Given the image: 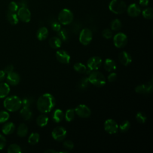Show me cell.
Here are the masks:
<instances>
[{
  "instance_id": "obj_1",
  "label": "cell",
  "mask_w": 153,
  "mask_h": 153,
  "mask_svg": "<svg viewBox=\"0 0 153 153\" xmlns=\"http://www.w3.org/2000/svg\"><path fill=\"white\" fill-rule=\"evenodd\" d=\"M56 100L54 96L50 93H45L41 96L37 100L36 106L42 113H48L54 108Z\"/></svg>"
},
{
  "instance_id": "obj_2",
  "label": "cell",
  "mask_w": 153,
  "mask_h": 153,
  "mask_svg": "<svg viewBox=\"0 0 153 153\" xmlns=\"http://www.w3.org/2000/svg\"><path fill=\"white\" fill-rule=\"evenodd\" d=\"M4 106L9 111H17L22 106V100L17 96H9L4 100Z\"/></svg>"
},
{
  "instance_id": "obj_3",
  "label": "cell",
  "mask_w": 153,
  "mask_h": 153,
  "mask_svg": "<svg viewBox=\"0 0 153 153\" xmlns=\"http://www.w3.org/2000/svg\"><path fill=\"white\" fill-rule=\"evenodd\" d=\"M89 82L96 87H103L106 84V79L104 75L100 72L93 71L90 73L88 77Z\"/></svg>"
},
{
  "instance_id": "obj_4",
  "label": "cell",
  "mask_w": 153,
  "mask_h": 153,
  "mask_svg": "<svg viewBox=\"0 0 153 153\" xmlns=\"http://www.w3.org/2000/svg\"><path fill=\"white\" fill-rule=\"evenodd\" d=\"M109 9L114 14H120L126 10L127 6L122 0H112L109 4Z\"/></svg>"
},
{
  "instance_id": "obj_5",
  "label": "cell",
  "mask_w": 153,
  "mask_h": 153,
  "mask_svg": "<svg viewBox=\"0 0 153 153\" xmlns=\"http://www.w3.org/2000/svg\"><path fill=\"white\" fill-rule=\"evenodd\" d=\"M74 19L72 12L67 8L62 10L58 15V20L60 24L66 25L70 24Z\"/></svg>"
},
{
  "instance_id": "obj_6",
  "label": "cell",
  "mask_w": 153,
  "mask_h": 153,
  "mask_svg": "<svg viewBox=\"0 0 153 153\" xmlns=\"http://www.w3.org/2000/svg\"><path fill=\"white\" fill-rule=\"evenodd\" d=\"M93 33L90 29L88 28L83 29L79 36V42L84 45H87L90 43L92 40Z\"/></svg>"
},
{
  "instance_id": "obj_7",
  "label": "cell",
  "mask_w": 153,
  "mask_h": 153,
  "mask_svg": "<svg viewBox=\"0 0 153 153\" xmlns=\"http://www.w3.org/2000/svg\"><path fill=\"white\" fill-rule=\"evenodd\" d=\"M113 42L115 46L117 48L124 47L127 43V37L126 34L119 32L115 35L113 38Z\"/></svg>"
},
{
  "instance_id": "obj_8",
  "label": "cell",
  "mask_w": 153,
  "mask_h": 153,
  "mask_svg": "<svg viewBox=\"0 0 153 153\" xmlns=\"http://www.w3.org/2000/svg\"><path fill=\"white\" fill-rule=\"evenodd\" d=\"M52 137L57 141H62L66 136L67 131L66 129L62 126H58L54 128L52 133Z\"/></svg>"
},
{
  "instance_id": "obj_9",
  "label": "cell",
  "mask_w": 153,
  "mask_h": 153,
  "mask_svg": "<svg viewBox=\"0 0 153 153\" xmlns=\"http://www.w3.org/2000/svg\"><path fill=\"white\" fill-rule=\"evenodd\" d=\"M118 127L117 122L112 119H108L104 123L105 130L111 134L117 133L118 130Z\"/></svg>"
},
{
  "instance_id": "obj_10",
  "label": "cell",
  "mask_w": 153,
  "mask_h": 153,
  "mask_svg": "<svg viewBox=\"0 0 153 153\" xmlns=\"http://www.w3.org/2000/svg\"><path fill=\"white\" fill-rule=\"evenodd\" d=\"M102 59L99 56H93L90 57L87 62V65L91 71L97 70L101 66Z\"/></svg>"
},
{
  "instance_id": "obj_11",
  "label": "cell",
  "mask_w": 153,
  "mask_h": 153,
  "mask_svg": "<svg viewBox=\"0 0 153 153\" xmlns=\"http://www.w3.org/2000/svg\"><path fill=\"white\" fill-rule=\"evenodd\" d=\"M17 14L19 19L23 22L27 23L30 20L31 14L27 7H20L17 10Z\"/></svg>"
},
{
  "instance_id": "obj_12",
  "label": "cell",
  "mask_w": 153,
  "mask_h": 153,
  "mask_svg": "<svg viewBox=\"0 0 153 153\" xmlns=\"http://www.w3.org/2000/svg\"><path fill=\"white\" fill-rule=\"evenodd\" d=\"M75 112L81 118H88L91 115L90 109L85 105H79L74 109Z\"/></svg>"
},
{
  "instance_id": "obj_13",
  "label": "cell",
  "mask_w": 153,
  "mask_h": 153,
  "mask_svg": "<svg viewBox=\"0 0 153 153\" xmlns=\"http://www.w3.org/2000/svg\"><path fill=\"white\" fill-rule=\"evenodd\" d=\"M56 57L59 62L63 64L69 63L71 60V56L69 53L63 50H59L57 51Z\"/></svg>"
},
{
  "instance_id": "obj_14",
  "label": "cell",
  "mask_w": 153,
  "mask_h": 153,
  "mask_svg": "<svg viewBox=\"0 0 153 153\" xmlns=\"http://www.w3.org/2000/svg\"><path fill=\"white\" fill-rule=\"evenodd\" d=\"M153 90L152 82H147L144 84L137 85L135 88V91L137 93L139 94H147L151 93Z\"/></svg>"
},
{
  "instance_id": "obj_15",
  "label": "cell",
  "mask_w": 153,
  "mask_h": 153,
  "mask_svg": "<svg viewBox=\"0 0 153 153\" xmlns=\"http://www.w3.org/2000/svg\"><path fill=\"white\" fill-rule=\"evenodd\" d=\"M126 10H127V14L130 16L133 17L138 16L141 13V10L140 7L136 3L131 4Z\"/></svg>"
},
{
  "instance_id": "obj_16",
  "label": "cell",
  "mask_w": 153,
  "mask_h": 153,
  "mask_svg": "<svg viewBox=\"0 0 153 153\" xmlns=\"http://www.w3.org/2000/svg\"><path fill=\"white\" fill-rule=\"evenodd\" d=\"M118 59L120 63L123 65L126 66L129 65L132 61V59L130 54L125 51H122L119 54Z\"/></svg>"
},
{
  "instance_id": "obj_17",
  "label": "cell",
  "mask_w": 153,
  "mask_h": 153,
  "mask_svg": "<svg viewBox=\"0 0 153 153\" xmlns=\"http://www.w3.org/2000/svg\"><path fill=\"white\" fill-rule=\"evenodd\" d=\"M7 81L8 84L11 85H16L19 83L20 81V77L17 73L12 72L7 74Z\"/></svg>"
},
{
  "instance_id": "obj_18",
  "label": "cell",
  "mask_w": 153,
  "mask_h": 153,
  "mask_svg": "<svg viewBox=\"0 0 153 153\" xmlns=\"http://www.w3.org/2000/svg\"><path fill=\"white\" fill-rule=\"evenodd\" d=\"M104 68L108 72H113L117 68L115 62L111 59H106L104 62Z\"/></svg>"
},
{
  "instance_id": "obj_19",
  "label": "cell",
  "mask_w": 153,
  "mask_h": 153,
  "mask_svg": "<svg viewBox=\"0 0 153 153\" xmlns=\"http://www.w3.org/2000/svg\"><path fill=\"white\" fill-rule=\"evenodd\" d=\"M14 129L15 126L11 122H8L5 123L2 127V131L5 134H11L14 131Z\"/></svg>"
},
{
  "instance_id": "obj_20",
  "label": "cell",
  "mask_w": 153,
  "mask_h": 153,
  "mask_svg": "<svg viewBox=\"0 0 153 153\" xmlns=\"http://www.w3.org/2000/svg\"><path fill=\"white\" fill-rule=\"evenodd\" d=\"M48 35V30L45 27H40L36 32V37L39 41L45 39Z\"/></svg>"
},
{
  "instance_id": "obj_21",
  "label": "cell",
  "mask_w": 153,
  "mask_h": 153,
  "mask_svg": "<svg viewBox=\"0 0 153 153\" xmlns=\"http://www.w3.org/2000/svg\"><path fill=\"white\" fill-rule=\"evenodd\" d=\"M10 88L9 85L5 82H0V98L6 97L9 92Z\"/></svg>"
},
{
  "instance_id": "obj_22",
  "label": "cell",
  "mask_w": 153,
  "mask_h": 153,
  "mask_svg": "<svg viewBox=\"0 0 153 153\" xmlns=\"http://www.w3.org/2000/svg\"><path fill=\"white\" fill-rule=\"evenodd\" d=\"M7 18L8 21L11 25H16L19 22V18L17 14L14 12L8 11L7 14Z\"/></svg>"
},
{
  "instance_id": "obj_23",
  "label": "cell",
  "mask_w": 153,
  "mask_h": 153,
  "mask_svg": "<svg viewBox=\"0 0 153 153\" xmlns=\"http://www.w3.org/2000/svg\"><path fill=\"white\" fill-rule=\"evenodd\" d=\"M49 45L53 48H60L62 45V40L57 36L51 37L49 39Z\"/></svg>"
},
{
  "instance_id": "obj_24",
  "label": "cell",
  "mask_w": 153,
  "mask_h": 153,
  "mask_svg": "<svg viewBox=\"0 0 153 153\" xmlns=\"http://www.w3.org/2000/svg\"><path fill=\"white\" fill-rule=\"evenodd\" d=\"M64 117V114L63 111L60 109H56L53 114V120L55 123H60L63 118Z\"/></svg>"
},
{
  "instance_id": "obj_25",
  "label": "cell",
  "mask_w": 153,
  "mask_h": 153,
  "mask_svg": "<svg viewBox=\"0 0 153 153\" xmlns=\"http://www.w3.org/2000/svg\"><path fill=\"white\" fill-rule=\"evenodd\" d=\"M28 128L26 124H21L19 126L17 130V134L20 137H25L27 135Z\"/></svg>"
},
{
  "instance_id": "obj_26",
  "label": "cell",
  "mask_w": 153,
  "mask_h": 153,
  "mask_svg": "<svg viewBox=\"0 0 153 153\" xmlns=\"http://www.w3.org/2000/svg\"><path fill=\"white\" fill-rule=\"evenodd\" d=\"M48 122V118L47 115L41 114L39 115L36 118V123L39 127L45 126Z\"/></svg>"
},
{
  "instance_id": "obj_27",
  "label": "cell",
  "mask_w": 153,
  "mask_h": 153,
  "mask_svg": "<svg viewBox=\"0 0 153 153\" xmlns=\"http://www.w3.org/2000/svg\"><path fill=\"white\" fill-rule=\"evenodd\" d=\"M20 114L22 118L25 120H30L32 115L29 108L27 107H23V108L20 111Z\"/></svg>"
},
{
  "instance_id": "obj_28",
  "label": "cell",
  "mask_w": 153,
  "mask_h": 153,
  "mask_svg": "<svg viewBox=\"0 0 153 153\" xmlns=\"http://www.w3.org/2000/svg\"><path fill=\"white\" fill-rule=\"evenodd\" d=\"M39 140V135L38 133H32L28 138V142L31 145L36 144Z\"/></svg>"
},
{
  "instance_id": "obj_29",
  "label": "cell",
  "mask_w": 153,
  "mask_h": 153,
  "mask_svg": "<svg viewBox=\"0 0 153 153\" xmlns=\"http://www.w3.org/2000/svg\"><path fill=\"white\" fill-rule=\"evenodd\" d=\"M74 69L75 71H76L79 73H81V74L85 73L87 70L86 66L81 63H75L74 65Z\"/></svg>"
},
{
  "instance_id": "obj_30",
  "label": "cell",
  "mask_w": 153,
  "mask_h": 153,
  "mask_svg": "<svg viewBox=\"0 0 153 153\" xmlns=\"http://www.w3.org/2000/svg\"><path fill=\"white\" fill-rule=\"evenodd\" d=\"M142 16L146 19H152L153 17V10L151 7H148L142 12Z\"/></svg>"
},
{
  "instance_id": "obj_31",
  "label": "cell",
  "mask_w": 153,
  "mask_h": 153,
  "mask_svg": "<svg viewBox=\"0 0 153 153\" xmlns=\"http://www.w3.org/2000/svg\"><path fill=\"white\" fill-rule=\"evenodd\" d=\"M121 27V22L120 20L116 19L113 20L111 23V28L112 30L117 31Z\"/></svg>"
},
{
  "instance_id": "obj_32",
  "label": "cell",
  "mask_w": 153,
  "mask_h": 153,
  "mask_svg": "<svg viewBox=\"0 0 153 153\" xmlns=\"http://www.w3.org/2000/svg\"><path fill=\"white\" fill-rule=\"evenodd\" d=\"M7 151L8 153H20L22 149L19 145L13 143L8 146Z\"/></svg>"
},
{
  "instance_id": "obj_33",
  "label": "cell",
  "mask_w": 153,
  "mask_h": 153,
  "mask_svg": "<svg viewBox=\"0 0 153 153\" xmlns=\"http://www.w3.org/2000/svg\"><path fill=\"white\" fill-rule=\"evenodd\" d=\"M58 32H59L58 33L59 38L61 40H62V41H63L65 42H66V41H67L68 40V39H69V35H68V33L67 30L65 29H61Z\"/></svg>"
},
{
  "instance_id": "obj_34",
  "label": "cell",
  "mask_w": 153,
  "mask_h": 153,
  "mask_svg": "<svg viewBox=\"0 0 153 153\" xmlns=\"http://www.w3.org/2000/svg\"><path fill=\"white\" fill-rule=\"evenodd\" d=\"M75 111L73 109H69L66 111L65 115V119L67 121L70 122L71 121H72L75 117Z\"/></svg>"
},
{
  "instance_id": "obj_35",
  "label": "cell",
  "mask_w": 153,
  "mask_h": 153,
  "mask_svg": "<svg viewBox=\"0 0 153 153\" xmlns=\"http://www.w3.org/2000/svg\"><path fill=\"white\" fill-rule=\"evenodd\" d=\"M130 127V123L128 120L123 121L120 125V130L121 132H126L128 130Z\"/></svg>"
},
{
  "instance_id": "obj_36",
  "label": "cell",
  "mask_w": 153,
  "mask_h": 153,
  "mask_svg": "<svg viewBox=\"0 0 153 153\" xmlns=\"http://www.w3.org/2000/svg\"><path fill=\"white\" fill-rule=\"evenodd\" d=\"M146 118H147V117H146V114L142 112H137L136 115V119L137 121L141 124L144 123L146 121Z\"/></svg>"
},
{
  "instance_id": "obj_37",
  "label": "cell",
  "mask_w": 153,
  "mask_h": 153,
  "mask_svg": "<svg viewBox=\"0 0 153 153\" xmlns=\"http://www.w3.org/2000/svg\"><path fill=\"white\" fill-rule=\"evenodd\" d=\"M10 117L9 114L5 111H0V123L6 122Z\"/></svg>"
},
{
  "instance_id": "obj_38",
  "label": "cell",
  "mask_w": 153,
  "mask_h": 153,
  "mask_svg": "<svg viewBox=\"0 0 153 153\" xmlns=\"http://www.w3.org/2000/svg\"><path fill=\"white\" fill-rule=\"evenodd\" d=\"M19 5L16 2L12 1L8 5V11L16 13L19 9Z\"/></svg>"
},
{
  "instance_id": "obj_39",
  "label": "cell",
  "mask_w": 153,
  "mask_h": 153,
  "mask_svg": "<svg viewBox=\"0 0 153 153\" xmlns=\"http://www.w3.org/2000/svg\"><path fill=\"white\" fill-rule=\"evenodd\" d=\"M102 36L106 39H110L112 36V32L109 29H105L102 31Z\"/></svg>"
},
{
  "instance_id": "obj_40",
  "label": "cell",
  "mask_w": 153,
  "mask_h": 153,
  "mask_svg": "<svg viewBox=\"0 0 153 153\" xmlns=\"http://www.w3.org/2000/svg\"><path fill=\"white\" fill-rule=\"evenodd\" d=\"M88 82H89V81H88V78H83L80 81L78 86L79 87V88L81 89H84L87 87Z\"/></svg>"
},
{
  "instance_id": "obj_41",
  "label": "cell",
  "mask_w": 153,
  "mask_h": 153,
  "mask_svg": "<svg viewBox=\"0 0 153 153\" xmlns=\"http://www.w3.org/2000/svg\"><path fill=\"white\" fill-rule=\"evenodd\" d=\"M32 99L30 97H25L22 100V105L23 107H27L29 108L32 103Z\"/></svg>"
},
{
  "instance_id": "obj_42",
  "label": "cell",
  "mask_w": 153,
  "mask_h": 153,
  "mask_svg": "<svg viewBox=\"0 0 153 153\" xmlns=\"http://www.w3.org/2000/svg\"><path fill=\"white\" fill-rule=\"evenodd\" d=\"M63 146L67 149H72L74 148V143L72 141L69 140H65L64 142H63Z\"/></svg>"
},
{
  "instance_id": "obj_43",
  "label": "cell",
  "mask_w": 153,
  "mask_h": 153,
  "mask_svg": "<svg viewBox=\"0 0 153 153\" xmlns=\"http://www.w3.org/2000/svg\"><path fill=\"white\" fill-rule=\"evenodd\" d=\"M51 28L55 32H59L61 29V25L58 22H54L51 24Z\"/></svg>"
},
{
  "instance_id": "obj_44",
  "label": "cell",
  "mask_w": 153,
  "mask_h": 153,
  "mask_svg": "<svg viewBox=\"0 0 153 153\" xmlns=\"http://www.w3.org/2000/svg\"><path fill=\"white\" fill-rule=\"evenodd\" d=\"M6 145L5 137L0 134V149H2Z\"/></svg>"
},
{
  "instance_id": "obj_45",
  "label": "cell",
  "mask_w": 153,
  "mask_h": 153,
  "mask_svg": "<svg viewBox=\"0 0 153 153\" xmlns=\"http://www.w3.org/2000/svg\"><path fill=\"white\" fill-rule=\"evenodd\" d=\"M14 67L12 65H8L7 66H5L4 71L5 73V74H8L12 72H13Z\"/></svg>"
},
{
  "instance_id": "obj_46",
  "label": "cell",
  "mask_w": 153,
  "mask_h": 153,
  "mask_svg": "<svg viewBox=\"0 0 153 153\" xmlns=\"http://www.w3.org/2000/svg\"><path fill=\"white\" fill-rule=\"evenodd\" d=\"M117 79V74L115 72H111L108 76V79L109 82H114Z\"/></svg>"
},
{
  "instance_id": "obj_47",
  "label": "cell",
  "mask_w": 153,
  "mask_h": 153,
  "mask_svg": "<svg viewBox=\"0 0 153 153\" xmlns=\"http://www.w3.org/2000/svg\"><path fill=\"white\" fill-rule=\"evenodd\" d=\"M27 0H20L17 4L20 7H27Z\"/></svg>"
},
{
  "instance_id": "obj_48",
  "label": "cell",
  "mask_w": 153,
  "mask_h": 153,
  "mask_svg": "<svg viewBox=\"0 0 153 153\" xmlns=\"http://www.w3.org/2000/svg\"><path fill=\"white\" fill-rule=\"evenodd\" d=\"M139 4L142 7H146L149 4V0H139Z\"/></svg>"
},
{
  "instance_id": "obj_49",
  "label": "cell",
  "mask_w": 153,
  "mask_h": 153,
  "mask_svg": "<svg viewBox=\"0 0 153 153\" xmlns=\"http://www.w3.org/2000/svg\"><path fill=\"white\" fill-rule=\"evenodd\" d=\"M5 73L4 72V71L0 70V82L3 81L5 77Z\"/></svg>"
},
{
  "instance_id": "obj_50",
  "label": "cell",
  "mask_w": 153,
  "mask_h": 153,
  "mask_svg": "<svg viewBox=\"0 0 153 153\" xmlns=\"http://www.w3.org/2000/svg\"><path fill=\"white\" fill-rule=\"evenodd\" d=\"M45 152V153H47V152H48V153H55V152H56V151H54V150H53V149H49L47 150Z\"/></svg>"
}]
</instances>
